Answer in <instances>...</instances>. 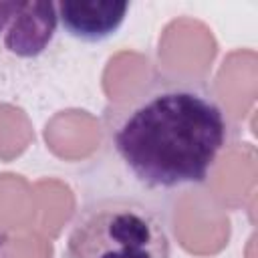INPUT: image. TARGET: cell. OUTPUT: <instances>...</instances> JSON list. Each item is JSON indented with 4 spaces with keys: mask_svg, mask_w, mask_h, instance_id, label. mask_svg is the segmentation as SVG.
<instances>
[{
    "mask_svg": "<svg viewBox=\"0 0 258 258\" xmlns=\"http://www.w3.org/2000/svg\"><path fill=\"white\" fill-rule=\"evenodd\" d=\"M230 123L202 81L161 77L115 113L111 145L123 167L149 189L204 183L226 149Z\"/></svg>",
    "mask_w": 258,
    "mask_h": 258,
    "instance_id": "obj_1",
    "label": "cell"
},
{
    "mask_svg": "<svg viewBox=\"0 0 258 258\" xmlns=\"http://www.w3.org/2000/svg\"><path fill=\"white\" fill-rule=\"evenodd\" d=\"M62 258H171V238L161 214L145 202L99 198L75 216Z\"/></svg>",
    "mask_w": 258,
    "mask_h": 258,
    "instance_id": "obj_2",
    "label": "cell"
},
{
    "mask_svg": "<svg viewBox=\"0 0 258 258\" xmlns=\"http://www.w3.org/2000/svg\"><path fill=\"white\" fill-rule=\"evenodd\" d=\"M56 2L0 0V52L30 60L40 56L56 36Z\"/></svg>",
    "mask_w": 258,
    "mask_h": 258,
    "instance_id": "obj_3",
    "label": "cell"
},
{
    "mask_svg": "<svg viewBox=\"0 0 258 258\" xmlns=\"http://www.w3.org/2000/svg\"><path fill=\"white\" fill-rule=\"evenodd\" d=\"M129 6L125 0H62L56 2V14L73 38L101 42L121 28Z\"/></svg>",
    "mask_w": 258,
    "mask_h": 258,
    "instance_id": "obj_4",
    "label": "cell"
},
{
    "mask_svg": "<svg viewBox=\"0 0 258 258\" xmlns=\"http://www.w3.org/2000/svg\"><path fill=\"white\" fill-rule=\"evenodd\" d=\"M0 258H6V254H4V238L0 236Z\"/></svg>",
    "mask_w": 258,
    "mask_h": 258,
    "instance_id": "obj_5",
    "label": "cell"
}]
</instances>
